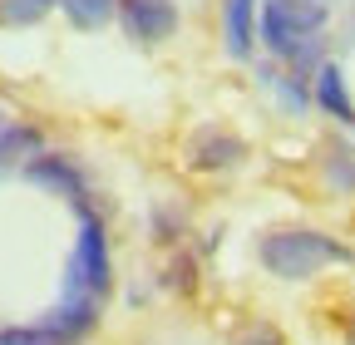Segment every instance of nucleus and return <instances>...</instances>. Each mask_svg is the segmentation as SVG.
Segmentation results:
<instances>
[{
  "mask_svg": "<svg viewBox=\"0 0 355 345\" xmlns=\"http://www.w3.org/2000/svg\"><path fill=\"white\" fill-rule=\"evenodd\" d=\"M316 104H321L331 118H340V123L355 128V104H350V94H345V79H340L336 64H321V69H316Z\"/></svg>",
  "mask_w": 355,
  "mask_h": 345,
  "instance_id": "9",
  "label": "nucleus"
},
{
  "mask_svg": "<svg viewBox=\"0 0 355 345\" xmlns=\"http://www.w3.org/2000/svg\"><path fill=\"white\" fill-rule=\"evenodd\" d=\"M282 335L277 330H252V335H237V345H277Z\"/></svg>",
  "mask_w": 355,
  "mask_h": 345,
  "instance_id": "14",
  "label": "nucleus"
},
{
  "mask_svg": "<svg viewBox=\"0 0 355 345\" xmlns=\"http://www.w3.org/2000/svg\"><path fill=\"white\" fill-rule=\"evenodd\" d=\"M94 311H99V296H89V291H64V301L44 316L55 330H64V335H84V330H94Z\"/></svg>",
  "mask_w": 355,
  "mask_h": 345,
  "instance_id": "8",
  "label": "nucleus"
},
{
  "mask_svg": "<svg viewBox=\"0 0 355 345\" xmlns=\"http://www.w3.org/2000/svg\"><path fill=\"white\" fill-rule=\"evenodd\" d=\"M25 178L40 183V188L64 193L69 202H84V178H79V168H74L64 153H35V158L25 163Z\"/></svg>",
  "mask_w": 355,
  "mask_h": 345,
  "instance_id": "5",
  "label": "nucleus"
},
{
  "mask_svg": "<svg viewBox=\"0 0 355 345\" xmlns=\"http://www.w3.org/2000/svg\"><path fill=\"white\" fill-rule=\"evenodd\" d=\"M50 10H60V0H0V30H25V25H40Z\"/></svg>",
  "mask_w": 355,
  "mask_h": 345,
  "instance_id": "12",
  "label": "nucleus"
},
{
  "mask_svg": "<svg viewBox=\"0 0 355 345\" xmlns=\"http://www.w3.org/2000/svg\"><path fill=\"white\" fill-rule=\"evenodd\" d=\"M119 25L139 45H163L178 35V0H119Z\"/></svg>",
  "mask_w": 355,
  "mask_h": 345,
  "instance_id": "4",
  "label": "nucleus"
},
{
  "mask_svg": "<svg viewBox=\"0 0 355 345\" xmlns=\"http://www.w3.org/2000/svg\"><path fill=\"white\" fill-rule=\"evenodd\" d=\"M237 158H247V143H242L237 134H222V128H202V134L188 143V163L202 168V172L232 168Z\"/></svg>",
  "mask_w": 355,
  "mask_h": 345,
  "instance_id": "6",
  "label": "nucleus"
},
{
  "mask_svg": "<svg viewBox=\"0 0 355 345\" xmlns=\"http://www.w3.org/2000/svg\"><path fill=\"white\" fill-rule=\"evenodd\" d=\"M326 0H261L257 6V35L296 69L316 64V35L326 30Z\"/></svg>",
  "mask_w": 355,
  "mask_h": 345,
  "instance_id": "1",
  "label": "nucleus"
},
{
  "mask_svg": "<svg viewBox=\"0 0 355 345\" xmlns=\"http://www.w3.org/2000/svg\"><path fill=\"white\" fill-rule=\"evenodd\" d=\"M261 256V267L282 276V281H311L316 272L326 267H345L350 262V247L326 237V232H306V227H291V232H272V237H261L257 247Z\"/></svg>",
  "mask_w": 355,
  "mask_h": 345,
  "instance_id": "2",
  "label": "nucleus"
},
{
  "mask_svg": "<svg viewBox=\"0 0 355 345\" xmlns=\"http://www.w3.org/2000/svg\"><path fill=\"white\" fill-rule=\"evenodd\" d=\"M345 345H355V321H350V330H345Z\"/></svg>",
  "mask_w": 355,
  "mask_h": 345,
  "instance_id": "15",
  "label": "nucleus"
},
{
  "mask_svg": "<svg viewBox=\"0 0 355 345\" xmlns=\"http://www.w3.org/2000/svg\"><path fill=\"white\" fill-rule=\"evenodd\" d=\"M109 276H114V262H109L104 222L79 202V247H74V262H69V281H64V291L104 296V291H109Z\"/></svg>",
  "mask_w": 355,
  "mask_h": 345,
  "instance_id": "3",
  "label": "nucleus"
},
{
  "mask_svg": "<svg viewBox=\"0 0 355 345\" xmlns=\"http://www.w3.org/2000/svg\"><path fill=\"white\" fill-rule=\"evenodd\" d=\"M60 10L69 15L74 30H99L119 15V0H60Z\"/></svg>",
  "mask_w": 355,
  "mask_h": 345,
  "instance_id": "10",
  "label": "nucleus"
},
{
  "mask_svg": "<svg viewBox=\"0 0 355 345\" xmlns=\"http://www.w3.org/2000/svg\"><path fill=\"white\" fill-rule=\"evenodd\" d=\"M40 153V134L35 128H25V123H0V168L6 163H20V158H35Z\"/></svg>",
  "mask_w": 355,
  "mask_h": 345,
  "instance_id": "11",
  "label": "nucleus"
},
{
  "mask_svg": "<svg viewBox=\"0 0 355 345\" xmlns=\"http://www.w3.org/2000/svg\"><path fill=\"white\" fill-rule=\"evenodd\" d=\"M0 123H6V109H0Z\"/></svg>",
  "mask_w": 355,
  "mask_h": 345,
  "instance_id": "16",
  "label": "nucleus"
},
{
  "mask_svg": "<svg viewBox=\"0 0 355 345\" xmlns=\"http://www.w3.org/2000/svg\"><path fill=\"white\" fill-rule=\"evenodd\" d=\"M0 345H74V335L55 330L50 321L44 326H6L0 330Z\"/></svg>",
  "mask_w": 355,
  "mask_h": 345,
  "instance_id": "13",
  "label": "nucleus"
},
{
  "mask_svg": "<svg viewBox=\"0 0 355 345\" xmlns=\"http://www.w3.org/2000/svg\"><path fill=\"white\" fill-rule=\"evenodd\" d=\"M257 6L261 0H227L222 6V39H227L232 60H247L257 45Z\"/></svg>",
  "mask_w": 355,
  "mask_h": 345,
  "instance_id": "7",
  "label": "nucleus"
}]
</instances>
